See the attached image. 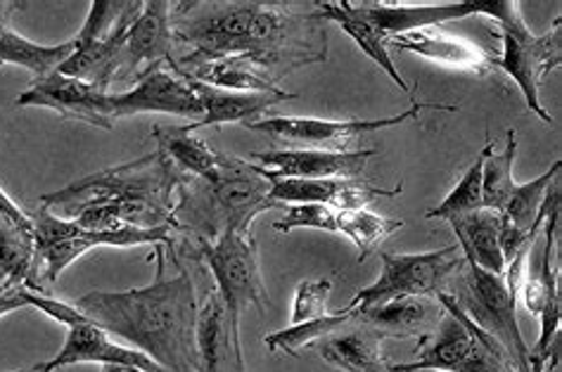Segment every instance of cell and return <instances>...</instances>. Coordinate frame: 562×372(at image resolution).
<instances>
[{
  "instance_id": "8fae6325",
  "label": "cell",
  "mask_w": 562,
  "mask_h": 372,
  "mask_svg": "<svg viewBox=\"0 0 562 372\" xmlns=\"http://www.w3.org/2000/svg\"><path fill=\"white\" fill-rule=\"evenodd\" d=\"M380 259V278L373 285L353 294V302L361 308L390 300H404V296L435 300L439 292H449L451 275L461 273L465 266V257L458 243L437 251H425V255H392V251H382Z\"/></svg>"
},
{
  "instance_id": "83f0119b",
  "label": "cell",
  "mask_w": 562,
  "mask_h": 372,
  "mask_svg": "<svg viewBox=\"0 0 562 372\" xmlns=\"http://www.w3.org/2000/svg\"><path fill=\"white\" fill-rule=\"evenodd\" d=\"M153 138L157 140V150L165 153L176 169L195 178H212L221 161V153L212 150L202 138L192 136L188 126L173 128L157 124L153 128Z\"/></svg>"
},
{
  "instance_id": "9c48e42d",
  "label": "cell",
  "mask_w": 562,
  "mask_h": 372,
  "mask_svg": "<svg viewBox=\"0 0 562 372\" xmlns=\"http://www.w3.org/2000/svg\"><path fill=\"white\" fill-rule=\"evenodd\" d=\"M558 226H560V188L558 183L549 192V206L543 218V247H531L527 257V275L522 280V302L529 314L541 318V337L531 351V370L549 372L553 341L560 339L562 323V292H560V266L558 255ZM558 347V345H555Z\"/></svg>"
},
{
  "instance_id": "ffe728a7",
  "label": "cell",
  "mask_w": 562,
  "mask_h": 372,
  "mask_svg": "<svg viewBox=\"0 0 562 372\" xmlns=\"http://www.w3.org/2000/svg\"><path fill=\"white\" fill-rule=\"evenodd\" d=\"M387 48L408 50L413 55L432 59L437 65L468 71L472 77H486V74H492L496 69L498 63L496 53L484 50L475 46V43H468L463 38L443 34L437 26L416 29V32L392 36L387 41Z\"/></svg>"
},
{
  "instance_id": "836d02e7",
  "label": "cell",
  "mask_w": 562,
  "mask_h": 372,
  "mask_svg": "<svg viewBox=\"0 0 562 372\" xmlns=\"http://www.w3.org/2000/svg\"><path fill=\"white\" fill-rule=\"evenodd\" d=\"M517 155V133L515 128L508 131L506 150L494 153V147L484 157L482 164V206L492 212H503L515 190L513 178V164Z\"/></svg>"
},
{
  "instance_id": "6da1fadb",
  "label": "cell",
  "mask_w": 562,
  "mask_h": 372,
  "mask_svg": "<svg viewBox=\"0 0 562 372\" xmlns=\"http://www.w3.org/2000/svg\"><path fill=\"white\" fill-rule=\"evenodd\" d=\"M173 43L186 53L169 67L188 71L218 57H249L278 83L294 69L328 59V32L316 5L259 3H171Z\"/></svg>"
},
{
  "instance_id": "f35d334b",
  "label": "cell",
  "mask_w": 562,
  "mask_h": 372,
  "mask_svg": "<svg viewBox=\"0 0 562 372\" xmlns=\"http://www.w3.org/2000/svg\"><path fill=\"white\" fill-rule=\"evenodd\" d=\"M20 8V3H8V0H0V24H10L12 12Z\"/></svg>"
},
{
  "instance_id": "74e56055",
  "label": "cell",
  "mask_w": 562,
  "mask_h": 372,
  "mask_svg": "<svg viewBox=\"0 0 562 372\" xmlns=\"http://www.w3.org/2000/svg\"><path fill=\"white\" fill-rule=\"evenodd\" d=\"M26 292H29V288L20 285V282H14L5 275H0V318L12 314V311L26 308L29 306Z\"/></svg>"
},
{
  "instance_id": "8d00e7d4",
  "label": "cell",
  "mask_w": 562,
  "mask_h": 372,
  "mask_svg": "<svg viewBox=\"0 0 562 372\" xmlns=\"http://www.w3.org/2000/svg\"><path fill=\"white\" fill-rule=\"evenodd\" d=\"M337 212L328 204H290L288 214L273 223L280 233H290L297 228H314L325 233H337L335 228Z\"/></svg>"
},
{
  "instance_id": "e575fe53",
  "label": "cell",
  "mask_w": 562,
  "mask_h": 372,
  "mask_svg": "<svg viewBox=\"0 0 562 372\" xmlns=\"http://www.w3.org/2000/svg\"><path fill=\"white\" fill-rule=\"evenodd\" d=\"M494 147V143H486L484 150L480 153V157L470 164V169L461 176V181L449 192L447 200H443L435 210H430L425 214L427 221L439 218V221H451L470 212L484 210L482 206V164L486 153Z\"/></svg>"
},
{
  "instance_id": "b9f144b4",
  "label": "cell",
  "mask_w": 562,
  "mask_h": 372,
  "mask_svg": "<svg viewBox=\"0 0 562 372\" xmlns=\"http://www.w3.org/2000/svg\"><path fill=\"white\" fill-rule=\"evenodd\" d=\"M18 372H22V370H18ZM24 372H41V370H24Z\"/></svg>"
},
{
  "instance_id": "d6a6232c",
  "label": "cell",
  "mask_w": 562,
  "mask_h": 372,
  "mask_svg": "<svg viewBox=\"0 0 562 372\" xmlns=\"http://www.w3.org/2000/svg\"><path fill=\"white\" fill-rule=\"evenodd\" d=\"M335 228L357 245L359 249V263H363L380 245L392 237L396 230L404 228V221L384 218L368 210H353V212H337Z\"/></svg>"
},
{
  "instance_id": "d590c367",
  "label": "cell",
  "mask_w": 562,
  "mask_h": 372,
  "mask_svg": "<svg viewBox=\"0 0 562 372\" xmlns=\"http://www.w3.org/2000/svg\"><path fill=\"white\" fill-rule=\"evenodd\" d=\"M333 292V280H304L297 285L292 302V325H300L306 320H314L321 316H328V300Z\"/></svg>"
},
{
  "instance_id": "8992f818",
  "label": "cell",
  "mask_w": 562,
  "mask_h": 372,
  "mask_svg": "<svg viewBox=\"0 0 562 372\" xmlns=\"http://www.w3.org/2000/svg\"><path fill=\"white\" fill-rule=\"evenodd\" d=\"M482 14L492 18L501 29L503 50L498 55L496 69H503L508 77H513L527 100V108L541 122L553 124V116L541 105L539 91L546 74L558 69L562 63V18L555 20L551 32L537 36L531 34V29L527 26L520 12V3H515V0H494V3L492 0H482Z\"/></svg>"
},
{
  "instance_id": "1f68e13d",
  "label": "cell",
  "mask_w": 562,
  "mask_h": 372,
  "mask_svg": "<svg viewBox=\"0 0 562 372\" xmlns=\"http://www.w3.org/2000/svg\"><path fill=\"white\" fill-rule=\"evenodd\" d=\"M357 308H359V304L351 300L342 311H335V314L292 325V327H288V330L269 335L263 339V345L269 347V351H273V353L285 351L290 356H300L304 349L316 347L321 339H325L335 330H339L342 325H347L353 316H357Z\"/></svg>"
},
{
  "instance_id": "277c9868",
  "label": "cell",
  "mask_w": 562,
  "mask_h": 372,
  "mask_svg": "<svg viewBox=\"0 0 562 372\" xmlns=\"http://www.w3.org/2000/svg\"><path fill=\"white\" fill-rule=\"evenodd\" d=\"M269 190L271 181L257 164L221 153L212 178L183 173L176 192V233L195 243H214L224 233L249 235L259 214L283 206L269 198Z\"/></svg>"
},
{
  "instance_id": "e0dca14e",
  "label": "cell",
  "mask_w": 562,
  "mask_h": 372,
  "mask_svg": "<svg viewBox=\"0 0 562 372\" xmlns=\"http://www.w3.org/2000/svg\"><path fill=\"white\" fill-rule=\"evenodd\" d=\"M366 24L373 32L390 41L392 36L416 32V29L437 26L441 22L465 20L470 14H482V0H465V3H378V0H363L351 3Z\"/></svg>"
},
{
  "instance_id": "30bf717a",
  "label": "cell",
  "mask_w": 562,
  "mask_h": 372,
  "mask_svg": "<svg viewBox=\"0 0 562 372\" xmlns=\"http://www.w3.org/2000/svg\"><path fill=\"white\" fill-rule=\"evenodd\" d=\"M461 285L456 292H449L456 306L475 323L482 332L494 337L506 349L513 361L515 372H535L531 370V351L517 325L515 304L503 275L482 271L480 266L465 261Z\"/></svg>"
},
{
  "instance_id": "f546056e",
  "label": "cell",
  "mask_w": 562,
  "mask_h": 372,
  "mask_svg": "<svg viewBox=\"0 0 562 372\" xmlns=\"http://www.w3.org/2000/svg\"><path fill=\"white\" fill-rule=\"evenodd\" d=\"M0 275L38 292L34 273V228L22 226L3 212H0Z\"/></svg>"
},
{
  "instance_id": "5b68a950",
  "label": "cell",
  "mask_w": 562,
  "mask_h": 372,
  "mask_svg": "<svg viewBox=\"0 0 562 372\" xmlns=\"http://www.w3.org/2000/svg\"><path fill=\"white\" fill-rule=\"evenodd\" d=\"M34 221V273L41 294H50L48 288L55 285L67 268L81 259L86 251L98 247H171L176 249L179 233L173 228H126V230H86L74 221L55 216L46 206H36Z\"/></svg>"
},
{
  "instance_id": "f1b7e54d",
  "label": "cell",
  "mask_w": 562,
  "mask_h": 372,
  "mask_svg": "<svg viewBox=\"0 0 562 372\" xmlns=\"http://www.w3.org/2000/svg\"><path fill=\"white\" fill-rule=\"evenodd\" d=\"M74 53V41L60 46H41V43L20 36L10 24H0V67H24L36 79L55 71Z\"/></svg>"
},
{
  "instance_id": "2e32d148",
  "label": "cell",
  "mask_w": 562,
  "mask_h": 372,
  "mask_svg": "<svg viewBox=\"0 0 562 372\" xmlns=\"http://www.w3.org/2000/svg\"><path fill=\"white\" fill-rule=\"evenodd\" d=\"M108 93L95 86L50 71L46 77L34 79L26 91L14 100L18 108H46L71 122H83L102 131H114V122L105 114Z\"/></svg>"
},
{
  "instance_id": "484cf974",
  "label": "cell",
  "mask_w": 562,
  "mask_h": 372,
  "mask_svg": "<svg viewBox=\"0 0 562 372\" xmlns=\"http://www.w3.org/2000/svg\"><path fill=\"white\" fill-rule=\"evenodd\" d=\"M173 74L206 83L212 88H221V91H235V93L280 91L278 83L269 77V71H263L259 65L251 63L249 57H240V55L218 57V59H212V63L198 65L188 71H173Z\"/></svg>"
},
{
  "instance_id": "9a60e30c",
  "label": "cell",
  "mask_w": 562,
  "mask_h": 372,
  "mask_svg": "<svg viewBox=\"0 0 562 372\" xmlns=\"http://www.w3.org/2000/svg\"><path fill=\"white\" fill-rule=\"evenodd\" d=\"M269 198L278 204H328L337 212L368 210L382 198L402 195L404 185L375 188L359 178H269Z\"/></svg>"
},
{
  "instance_id": "4316f807",
  "label": "cell",
  "mask_w": 562,
  "mask_h": 372,
  "mask_svg": "<svg viewBox=\"0 0 562 372\" xmlns=\"http://www.w3.org/2000/svg\"><path fill=\"white\" fill-rule=\"evenodd\" d=\"M321 18L325 22H335L342 26V32L353 38V43L361 48L363 55H368L373 59V63L384 69V74L402 88V91L406 95H411V88L408 83L404 81L402 74H398L394 59L390 55V48H387V41L380 38L371 26L366 24V20L361 18V14L351 8V0H342V3H316Z\"/></svg>"
},
{
  "instance_id": "60d3db41",
  "label": "cell",
  "mask_w": 562,
  "mask_h": 372,
  "mask_svg": "<svg viewBox=\"0 0 562 372\" xmlns=\"http://www.w3.org/2000/svg\"><path fill=\"white\" fill-rule=\"evenodd\" d=\"M418 372H439V370H418Z\"/></svg>"
},
{
  "instance_id": "ba28073f",
  "label": "cell",
  "mask_w": 562,
  "mask_h": 372,
  "mask_svg": "<svg viewBox=\"0 0 562 372\" xmlns=\"http://www.w3.org/2000/svg\"><path fill=\"white\" fill-rule=\"evenodd\" d=\"M200 259L210 266L214 275V290L226 306L231 341L235 356V370L245 372V356L240 341V318L247 306H255L261 316L271 306L269 292L263 288L259 249L255 237L240 233H224L214 243H198Z\"/></svg>"
},
{
  "instance_id": "44dd1931",
  "label": "cell",
  "mask_w": 562,
  "mask_h": 372,
  "mask_svg": "<svg viewBox=\"0 0 562 372\" xmlns=\"http://www.w3.org/2000/svg\"><path fill=\"white\" fill-rule=\"evenodd\" d=\"M447 311L437 300L427 296H404V300H390L375 306H359L357 318L375 327L384 339H411L430 337L441 323Z\"/></svg>"
},
{
  "instance_id": "d6986e66",
  "label": "cell",
  "mask_w": 562,
  "mask_h": 372,
  "mask_svg": "<svg viewBox=\"0 0 562 372\" xmlns=\"http://www.w3.org/2000/svg\"><path fill=\"white\" fill-rule=\"evenodd\" d=\"M375 150H269L255 153L266 178H359Z\"/></svg>"
},
{
  "instance_id": "7402d4cb",
  "label": "cell",
  "mask_w": 562,
  "mask_h": 372,
  "mask_svg": "<svg viewBox=\"0 0 562 372\" xmlns=\"http://www.w3.org/2000/svg\"><path fill=\"white\" fill-rule=\"evenodd\" d=\"M384 337L375 327L353 316L347 325L321 339L316 351L323 361L342 372H392V363L382 356Z\"/></svg>"
},
{
  "instance_id": "4fadbf2b",
  "label": "cell",
  "mask_w": 562,
  "mask_h": 372,
  "mask_svg": "<svg viewBox=\"0 0 562 372\" xmlns=\"http://www.w3.org/2000/svg\"><path fill=\"white\" fill-rule=\"evenodd\" d=\"M169 67H155L145 71L126 93H108L105 114L116 119L133 114H173L190 119V124L202 122L204 108L198 93L179 74L167 71Z\"/></svg>"
},
{
  "instance_id": "603a6c76",
  "label": "cell",
  "mask_w": 562,
  "mask_h": 372,
  "mask_svg": "<svg viewBox=\"0 0 562 372\" xmlns=\"http://www.w3.org/2000/svg\"><path fill=\"white\" fill-rule=\"evenodd\" d=\"M186 79V77H183ZM192 91L198 93L204 108L202 122L188 124V131H195L202 126H221V124H251L257 122L261 114L269 112L271 108L280 105V102L292 100V93L276 91V93H235V91H221V88H212L200 81L186 79Z\"/></svg>"
},
{
  "instance_id": "ab89813d",
  "label": "cell",
  "mask_w": 562,
  "mask_h": 372,
  "mask_svg": "<svg viewBox=\"0 0 562 372\" xmlns=\"http://www.w3.org/2000/svg\"><path fill=\"white\" fill-rule=\"evenodd\" d=\"M102 372H145V370L133 368V365H102Z\"/></svg>"
},
{
  "instance_id": "5bb4252c",
  "label": "cell",
  "mask_w": 562,
  "mask_h": 372,
  "mask_svg": "<svg viewBox=\"0 0 562 372\" xmlns=\"http://www.w3.org/2000/svg\"><path fill=\"white\" fill-rule=\"evenodd\" d=\"M173 65L171 3L147 0L133 24L128 26L122 50V69L116 86L136 83L145 71Z\"/></svg>"
},
{
  "instance_id": "d4e9b609",
  "label": "cell",
  "mask_w": 562,
  "mask_h": 372,
  "mask_svg": "<svg viewBox=\"0 0 562 372\" xmlns=\"http://www.w3.org/2000/svg\"><path fill=\"white\" fill-rule=\"evenodd\" d=\"M195 341L202 372H238L235 370L228 314L216 290L206 292V300L198 311Z\"/></svg>"
},
{
  "instance_id": "7a4b0ae2",
  "label": "cell",
  "mask_w": 562,
  "mask_h": 372,
  "mask_svg": "<svg viewBox=\"0 0 562 372\" xmlns=\"http://www.w3.org/2000/svg\"><path fill=\"white\" fill-rule=\"evenodd\" d=\"M169 249L155 247L157 275L147 288L126 292H88L74 302L81 314L108 335L122 337L133 349L167 372H202L195 341V282L176 259L179 273H167Z\"/></svg>"
},
{
  "instance_id": "52a82bcc",
  "label": "cell",
  "mask_w": 562,
  "mask_h": 372,
  "mask_svg": "<svg viewBox=\"0 0 562 372\" xmlns=\"http://www.w3.org/2000/svg\"><path fill=\"white\" fill-rule=\"evenodd\" d=\"M435 300L447 314L430 337L418 339L416 361L392 363V372H515L506 349L494 337L482 332L456 306L449 292H439Z\"/></svg>"
},
{
  "instance_id": "4dcf8cb0",
  "label": "cell",
  "mask_w": 562,
  "mask_h": 372,
  "mask_svg": "<svg viewBox=\"0 0 562 372\" xmlns=\"http://www.w3.org/2000/svg\"><path fill=\"white\" fill-rule=\"evenodd\" d=\"M560 169H562V161H555L549 171L535 178L531 183L515 185L506 210L501 212V216H506L517 233L529 235V233L541 230L543 218H546V206H549V192L555 185Z\"/></svg>"
},
{
  "instance_id": "3957f363",
  "label": "cell",
  "mask_w": 562,
  "mask_h": 372,
  "mask_svg": "<svg viewBox=\"0 0 562 372\" xmlns=\"http://www.w3.org/2000/svg\"><path fill=\"white\" fill-rule=\"evenodd\" d=\"M181 178L183 173L171 159L155 150L48 192L38 202L55 216L74 221L86 230H176L173 212Z\"/></svg>"
},
{
  "instance_id": "ac0fdd59",
  "label": "cell",
  "mask_w": 562,
  "mask_h": 372,
  "mask_svg": "<svg viewBox=\"0 0 562 372\" xmlns=\"http://www.w3.org/2000/svg\"><path fill=\"white\" fill-rule=\"evenodd\" d=\"M79 363H100V365H133L145 372H167L159 368L150 356L133 347L114 345L110 335L102 330V327L93 325L91 320L77 323L67 327V339L60 349V353L50 359L48 363L34 365L29 370H41V372H55L60 368L79 365Z\"/></svg>"
},
{
  "instance_id": "cb8c5ba5",
  "label": "cell",
  "mask_w": 562,
  "mask_h": 372,
  "mask_svg": "<svg viewBox=\"0 0 562 372\" xmlns=\"http://www.w3.org/2000/svg\"><path fill=\"white\" fill-rule=\"evenodd\" d=\"M451 228L458 237L465 261L480 266L482 271L503 275L506 273V259L501 251V214L492 210H477L451 218Z\"/></svg>"
},
{
  "instance_id": "7c38bea8",
  "label": "cell",
  "mask_w": 562,
  "mask_h": 372,
  "mask_svg": "<svg viewBox=\"0 0 562 372\" xmlns=\"http://www.w3.org/2000/svg\"><path fill=\"white\" fill-rule=\"evenodd\" d=\"M420 110L458 112V105H435V102H413V108L384 119H347V122H330L316 116H269L257 119L245 128L263 133L276 143L302 145V150H325V153H351V145L359 136L380 128L402 126L416 119Z\"/></svg>"
}]
</instances>
